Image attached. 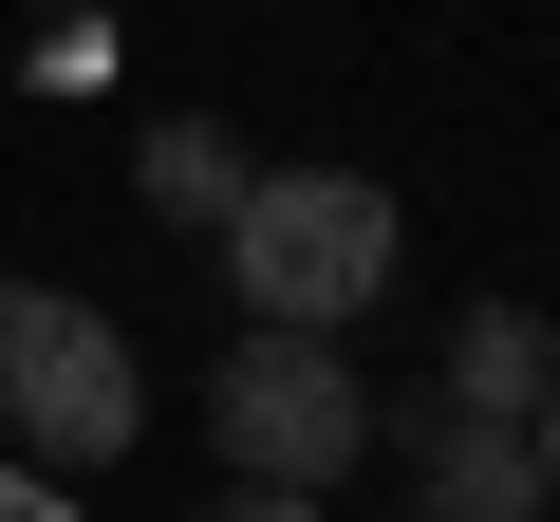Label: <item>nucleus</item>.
<instances>
[{
  "label": "nucleus",
  "mask_w": 560,
  "mask_h": 522,
  "mask_svg": "<svg viewBox=\"0 0 560 522\" xmlns=\"http://www.w3.org/2000/svg\"><path fill=\"white\" fill-rule=\"evenodd\" d=\"M393 261H411V224H393L374 168H243V205H224V299L280 318V336L374 318V299H393Z\"/></svg>",
  "instance_id": "f257e3e1"
},
{
  "label": "nucleus",
  "mask_w": 560,
  "mask_h": 522,
  "mask_svg": "<svg viewBox=\"0 0 560 522\" xmlns=\"http://www.w3.org/2000/svg\"><path fill=\"white\" fill-rule=\"evenodd\" d=\"M206 411H224V466H243V485H337V466L374 448V373H355L337 336H280V318L224 336Z\"/></svg>",
  "instance_id": "f03ea898"
},
{
  "label": "nucleus",
  "mask_w": 560,
  "mask_h": 522,
  "mask_svg": "<svg viewBox=\"0 0 560 522\" xmlns=\"http://www.w3.org/2000/svg\"><path fill=\"white\" fill-rule=\"evenodd\" d=\"M0 411H20V448H38V466H113V448L150 429V373H131V336H113L94 299L0 281Z\"/></svg>",
  "instance_id": "7ed1b4c3"
},
{
  "label": "nucleus",
  "mask_w": 560,
  "mask_h": 522,
  "mask_svg": "<svg viewBox=\"0 0 560 522\" xmlns=\"http://www.w3.org/2000/svg\"><path fill=\"white\" fill-rule=\"evenodd\" d=\"M541 392H560V336H541L523 299H467V318H448V373H430V411H467V429H523Z\"/></svg>",
  "instance_id": "20e7f679"
},
{
  "label": "nucleus",
  "mask_w": 560,
  "mask_h": 522,
  "mask_svg": "<svg viewBox=\"0 0 560 522\" xmlns=\"http://www.w3.org/2000/svg\"><path fill=\"white\" fill-rule=\"evenodd\" d=\"M411 466H430V503H411V522H541V448H523V429L411 411Z\"/></svg>",
  "instance_id": "39448f33"
},
{
  "label": "nucleus",
  "mask_w": 560,
  "mask_h": 522,
  "mask_svg": "<svg viewBox=\"0 0 560 522\" xmlns=\"http://www.w3.org/2000/svg\"><path fill=\"white\" fill-rule=\"evenodd\" d=\"M131 187H150V224L224 242V205H243V150H224L206 112H150V131H131Z\"/></svg>",
  "instance_id": "423d86ee"
},
{
  "label": "nucleus",
  "mask_w": 560,
  "mask_h": 522,
  "mask_svg": "<svg viewBox=\"0 0 560 522\" xmlns=\"http://www.w3.org/2000/svg\"><path fill=\"white\" fill-rule=\"evenodd\" d=\"M0 522H75V485L57 466H0Z\"/></svg>",
  "instance_id": "0eeeda50"
},
{
  "label": "nucleus",
  "mask_w": 560,
  "mask_h": 522,
  "mask_svg": "<svg viewBox=\"0 0 560 522\" xmlns=\"http://www.w3.org/2000/svg\"><path fill=\"white\" fill-rule=\"evenodd\" d=\"M206 522H318V485H243V503H206Z\"/></svg>",
  "instance_id": "6e6552de"
},
{
  "label": "nucleus",
  "mask_w": 560,
  "mask_h": 522,
  "mask_svg": "<svg viewBox=\"0 0 560 522\" xmlns=\"http://www.w3.org/2000/svg\"><path fill=\"white\" fill-rule=\"evenodd\" d=\"M523 448H541V503H560V392H541V411H523Z\"/></svg>",
  "instance_id": "1a4fd4ad"
}]
</instances>
